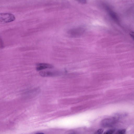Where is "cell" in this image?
<instances>
[{
    "label": "cell",
    "instance_id": "cell-6",
    "mask_svg": "<svg viewBox=\"0 0 134 134\" xmlns=\"http://www.w3.org/2000/svg\"><path fill=\"white\" fill-rule=\"evenodd\" d=\"M105 8L108 12L110 16L115 21H118V19L117 16L115 13L107 7L106 6Z\"/></svg>",
    "mask_w": 134,
    "mask_h": 134
},
{
    "label": "cell",
    "instance_id": "cell-3",
    "mask_svg": "<svg viewBox=\"0 0 134 134\" xmlns=\"http://www.w3.org/2000/svg\"><path fill=\"white\" fill-rule=\"evenodd\" d=\"M118 120L117 118L112 117L107 118L103 120L101 122V125L103 127H107L111 126L117 121Z\"/></svg>",
    "mask_w": 134,
    "mask_h": 134
},
{
    "label": "cell",
    "instance_id": "cell-7",
    "mask_svg": "<svg viewBox=\"0 0 134 134\" xmlns=\"http://www.w3.org/2000/svg\"><path fill=\"white\" fill-rule=\"evenodd\" d=\"M126 130L123 129H120L118 131L116 134H125Z\"/></svg>",
    "mask_w": 134,
    "mask_h": 134
},
{
    "label": "cell",
    "instance_id": "cell-9",
    "mask_svg": "<svg viewBox=\"0 0 134 134\" xmlns=\"http://www.w3.org/2000/svg\"><path fill=\"white\" fill-rule=\"evenodd\" d=\"M103 131V129H98L94 134H102Z\"/></svg>",
    "mask_w": 134,
    "mask_h": 134
},
{
    "label": "cell",
    "instance_id": "cell-5",
    "mask_svg": "<svg viewBox=\"0 0 134 134\" xmlns=\"http://www.w3.org/2000/svg\"><path fill=\"white\" fill-rule=\"evenodd\" d=\"M40 74L42 76L48 77L54 76L56 74V73L49 71H41Z\"/></svg>",
    "mask_w": 134,
    "mask_h": 134
},
{
    "label": "cell",
    "instance_id": "cell-1",
    "mask_svg": "<svg viewBox=\"0 0 134 134\" xmlns=\"http://www.w3.org/2000/svg\"><path fill=\"white\" fill-rule=\"evenodd\" d=\"M15 19V16L10 13H2L0 14V21L2 23H10Z\"/></svg>",
    "mask_w": 134,
    "mask_h": 134
},
{
    "label": "cell",
    "instance_id": "cell-10",
    "mask_svg": "<svg viewBox=\"0 0 134 134\" xmlns=\"http://www.w3.org/2000/svg\"><path fill=\"white\" fill-rule=\"evenodd\" d=\"M131 37L134 40V32L131 31L130 33Z\"/></svg>",
    "mask_w": 134,
    "mask_h": 134
},
{
    "label": "cell",
    "instance_id": "cell-8",
    "mask_svg": "<svg viewBox=\"0 0 134 134\" xmlns=\"http://www.w3.org/2000/svg\"><path fill=\"white\" fill-rule=\"evenodd\" d=\"M115 131V129H110L105 132L103 134H113Z\"/></svg>",
    "mask_w": 134,
    "mask_h": 134
},
{
    "label": "cell",
    "instance_id": "cell-11",
    "mask_svg": "<svg viewBox=\"0 0 134 134\" xmlns=\"http://www.w3.org/2000/svg\"><path fill=\"white\" fill-rule=\"evenodd\" d=\"M80 1V3H85L86 2V1Z\"/></svg>",
    "mask_w": 134,
    "mask_h": 134
},
{
    "label": "cell",
    "instance_id": "cell-13",
    "mask_svg": "<svg viewBox=\"0 0 134 134\" xmlns=\"http://www.w3.org/2000/svg\"></svg>",
    "mask_w": 134,
    "mask_h": 134
},
{
    "label": "cell",
    "instance_id": "cell-4",
    "mask_svg": "<svg viewBox=\"0 0 134 134\" xmlns=\"http://www.w3.org/2000/svg\"><path fill=\"white\" fill-rule=\"evenodd\" d=\"M53 67V66L50 64L46 63H39L37 64L36 70L40 71L46 69H51Z\"/></svg>",
    "mask_w": 134,
    "mask_h": 134
},
{
    "label": "cell",
    "instance_id": "cell-2",
    "mask_svg": "<svg viewBox=\"0 0 134 134\" xmlns=\"http://www.w3.org/2000/svg\"><path fill=\"white\" fill-rule=\"evenodd\" d=\"M85 31V29L82 27H78L71 29L68 34L72 37H76L82 35Z\"/></svg>",
    "mask_w": 134,
    "mask_h": 134
},
{
    "label": "cell",
    "instance_id": "cell-12",
    "mask_svg": "<svg viewBox=\"0 0 134 134\" xmlns=\"http://www.w3.org/2000/svg\"><path fill=\"white\" fill-rule=\"evenodd\" d=\"M36 134H44L43 133H36Z\"/></svg>",
    "mask_w": 134,
    "mask_h": 134
}]
</instances>
